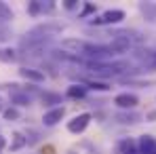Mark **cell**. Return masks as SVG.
<instances>
[{
  "instance_id": "1",
  "label": "cell",
  "mask_w": 156,
  "mask_h": 154,
  "mask_svg": "<svg viewBox=\"0 0 156 154\" xmlns=\"http://www.w3.org/2000/svg\"><path fill=\"white\" fill-rule=\"evenodd\" d=\"M133 59L139 70H156V49H135Z\"/></svg>"
},
{
  "instance_id": "2",
  "label": "cell",
  "mask_w": 156,
  "mask_h": 154,
  "mask_svg": "<svg viewBox=\"0 0 156 154\" xmlns=\"http://www.w3.org/2000/svg\"><path fill=\"white\" fill-rule=\"evenodd\" d=\"M59 47H61V51L68 53V55H74V57L84 59V51H87L89 42L82 40V38H63Z\"/></svg>"
},
{
  "instance_id": "3",
  "label": "cell",
  "mask_w": 156,
  "mask_h": 154,
  "mask_svg": "<svg viewBox=\"0 0 156 154\" xmlns=\"http://www.w3.org/2000/svg\"><path fill=\"white\" fill-rule=\"evenodd\" d=\"M122 19H125V11L122 9H110V11L101 13L99 17L89 19V23L91 26H114V23H120Z\"/></svg>"
},
{
  "instance_id": "4",
  "label": "cell",
  "mask_w": 156,
  "mask_h": 154,
  "mask_svg": "<svg viewBox=\"0 0 156 154\" xmlns=\"http://www.w3.org/2000/svg\"><path fill=\"white\" fill-rule=\"evenodd\" d=\"M2 87H6V89H11V103H15V106H32V95L23 91V89H19V84H15V82H11V84H2Z\"/></svg>"
},
{
  "instance_id": "5",
  "label": "cell",
  "mask_w": 156,
  "mask_h": 154,
  "mask_svg": "<svg viewBox=\"0 0 156 154\" xmlns=\"http://www.w3.org/2000/svg\"><path fill=\"white\" fill-rule=\"evenodd\" d=\"M91 114L89 112H82V114H78V116H74L72 120H68V131L70 133H74V135H78V133H82L84 129L89 127V123H91Z\"/></svg>"
},
{
  "instance_id": "6",
  "label": "cell",
  "mask_w": 156,
  "mask_h": 154,
  "mask_svg": "<svg viewBox=\"0 0 156 154\" xmlns=\"http://www.w3.org/2000/svg\"><path fill=\"white\" fill-rule=\"evenodd\" d=\"M114 120L120 123V125H137V123L144 120V116L135 110H120V112L114 114Z\"/></svg>"
},
{
  "instance_id": "7",
  "label": "cell",
  "mask_w": 156,
  "mask_h": 154,
  "mask_svg": "<svg viewBox=\"0 0 156 154\" xmlns=\"http://www.w3.org/2000/svg\"><path fill=\"white\" fill-rule=\"evenodd\" d=\"M63 116H66V108H63V106L53 108V110H49V112H44L42 125H44V127H55V125H59V123L63 120Z\"/></svg>"
},
{
  "instance_id": "8",
  "label": "cell",
  "mask_w": 156,
  "mask_h": 154,
  "mask_svg": "<svg viewBox=\"0 0 156 154\" xmlns=\"http://www.w3.org/2000/svg\"><path fill=\"white\" fill-rule=\"evenodd\" d=\"M114 103H116V108H120V110H133V108L139 103V97H137L135 93H118V95L114 97Z\"/></svg>"
},
{
  "instance_id": "9",
  "label": "cell",
  "mask_w": 156,
  "mask_h": 154,
  "mask_svg": "<svg viewBox=\"0 0 156 154\" xmlns=\"http://www.w3.org/2000/svg\"><path fill=\"white\" fill-rule=\"evenodd\" d=\"M34 32L42 34V36H47V38H53V36H57V34L63 32V26H61V23H51V21H47V23L36 26V27H34Z\"/></svg>"
},
{
  "instance_id": "10",
  "label": "cell",
  "mask_w": 156,
  "mask_h": 154,
  "mask_svg": "<svg viewBox=\"0 0 156 154\" xmlns=\"http://www.w3.org/2000/svg\"><path fill=\"white\" fill-rule=\"evenodd\" d=\"M139 154H156V137L152 135H141L137 141Z\"/></svg>"
},
{
  "instance_id": "11",
  "label": "cell",
  "mask_w": 156,
  "mask_h": 154,
  "mask_svg": "<svg viewBox=\"0 0 156 154\" xmlns=\"http://www.w3.org/2000/svg\"><path fill=\"white\" fill-rule=\"evenodd\" d=\"M78 84H84L87 91H110V84L105 80H97V78H80Z\"/></svg>"
},
{
  "instance_id": "12",
  "label": "cell",
  "mask_w": 156,
  "mask_h": 154,
  "mask_svg": "<svg viewBox=\"0 0 156 154\" xmlns=\"http://www.w3.org/2000/svg\"><path fill=\"white\" fill-rule=\"evenodd\" d=\"M137 9H139V13L146 21H150V23L156 21V2H139Z\"/></svg>"
},
{
  "instance_id": "13",
  "label": "cell",
  "mask_w": 156,
  "mask_h": 154,
  "mask_svg": "<svg viewBox=\"0 0 156 154\" xmlns=\"http://www.w3.org/2000/svg\"><path fill=\"white\" fill-rule=\"evenodd\" d=\"M19 76L30 80V82H42V80H44V72H40V70H36V68L23 66V68H19Z\"/></svg>"
},
{
  "instance_id": "14",
  "label": "cell",
  "mask_w": 156,
  "mask_h": 154,
  "mask_svg": "<svg viewBox=\"0 0 156 154\" xmlns=\"http://www.w3.org/2000/svg\"><path fill=\"white\" fill-rule=\"evenodd\" d=\"M116 150H118V154H139L137 141H135V139H131V137L120 139V141H118V146H116Z\"/></svg>"
},
{
  "instance_id": "15",
  "label": "cell",
  "mask_w": 156,
  "mask_h": 154,
  "mask_svg": "<svg viewBox=\"0 0 156 154\" xmlns=\"http://www.w3.org/2000/svg\"><path fill=\"white\" fill-rule=\"evenodd\" d=\"M40 102H42V106H49V108H59L57 103L63 102V97L59 95V93H53V91H44V93H40Z\"/></svg>"
},
{
  "instance_id": "16",
  "label": "cell",
  "mask_w": 156,
  "mask_h": 154,
  "mask_svg": "<svg viewBox=\"0 0 156 154\" xmlns=\"http://www.w3.org/2000/svg\"><path fill=\"white\" fill-rule=\"evenodd\" d=\"M17 59H19V53L15 51V49H11V47H2L0 49V61L2 63H13Z\"/></svg>"
},
{
  "instance_id": "17",
  "label": "cell",
  "mask_w": 156,
  "mask_h": 154,
  "mask_svg": "<svg viewBox=\"0 0 156 154\" xmlns=\"http://www.w3.org/2000/svg\"><path fill=\"white\" fill-rule=\"evenodd\" d=\"M66 95L72 97V99H84L87 97V87L84 84H72V87H68Z\"/></svg>"
},
{
  "instance_id": "18",
  "label": "cell",
  "mask_w": 156,
  "mask_h": 154,
  "mask_svg": "<svg viewBox=\"0 0 156 154\" xmlns=\"http://www.w3.org/2000/svg\"><path fill=\"white\" fill-rule=\"evenodd\" d=\"M23 146H27V139H26V133H13V144H11V152H17L21 150Z\"/></svg>"
},
{
  "instance_id": "19",
  "label": "cell",
  "mask_w": 156,
  "mask_h": 154,
  "mask_svg": "<svg viewBox=\"0 0 156 154\" xmlns=\"http://www.w3.org/2000/svg\"><path fill=\"white\" fill-rule=\"evenodd\" d=\"M13 17H15L13 9H11L6 2H0V21H11Z\"/></svg>"
},
{
  "instance_id": "20",
  "label": "cell",
  "mask_w": 156,
  "mask_h": 154,
  "mask_svg": "<svg viewBox=\"0 0 156 154\" xmlns=\"http://www.w3.org/2000/svg\"><path fill=\"white\" fill-rule=\"evenodd\" d=\"M19 116H21V114H19V110H17L15 106L2 110V118H4V120H19Z\"/></svg>"
},
{
  "instance_id": "21",
  "label": "cell",
  "mask_w": 156,
  "mask_h": 154,
  "mask_svg": "<svg viewBox=\"0 0 156 154\" xmlns=\"http://www.w3.org/2000/svg\"><path fill=\"white\" fill-rule=\"evenodd\" d=\"M122 82H125V84H135V87H139V89H148V87L154 84L152 80H139V78H122Z\"/></svg>"
},
{
  "instance_id": "22",
  "label": "cell",
  "mask_w": 156,
  "mask_h": 154,
  "mask_svg": "<svg viewBox=\"0 0 156 154\" xmlns=\"http://www.w3.org/2000/svg\"><path fill=\"white\" fill-rule=\"evenodd\" d=\"M27 13H30L32 17H38V15H40V0H32V2L27 4Z\"/></svg>"
},
{
  "instance_id": "23",
  "label": "cell",
  "mask_w": 156,
  "mask_h": 154,
  "mask_svg": "<svg viewBox=\"0 0 156 154\" xmlns=\"http://www.w3.org/2000/svg\"><path fill=\"white\" fill-rule=\"evenodd\" d=\"M53 11H55V2L53 0H47V2H40V15H51Z\"/></svg>"
},
{
  "instance_id": "24",
  "label": "cell",
  "mask_w": 156,
  "mask_h": 154,
  "mask_svg": "<svg viewBox=\"0 0 156 154\" xmlns=\"http://www.w3.org/2000/svg\"><path fill=\"white\" fill-rule=\"evenodd\" d=\"M26 139H27V146H32V144H36V141L40 139V135H38V131H27Z\"/></svg>"
},
{
  "instance_id": "25",
  "label": "cell",
  "mask_w": 156,
  "mask_h": 154,
  "mask_svg": "<svg viewBox=\"0 0 156 154\" xmlns=\"http://www.w3.org/2000/svg\"><path fill=\"white\" fill-rule=\"evenodd\" d=\"M78 4H80V2H76V0H66V2H63V9L74 11V9H78Z\"/></svg>"
},
{
  "instance_id": "26",
  "label": "cell",
  "mask_w": 156,
  "mask_h": 154,
  "mask_svg": "<svg viewBox=\"0 0 156 154\" xmlns=\"http://www.w3.org/2000/svg\"><path fill=\"white\" fill-rule=\"evenodd\" d=\"M144 118H146L148 123H156V110H150V112H148Z\"/></svg>"
},
{
  "instance_id": "27",
  "label": "cell",
  "mask_w": 156,
  "mask_h": 154,
  "mask_svg": "<svg viewBox=\"0 0 156 154\" xmlns=\"http://www.w3.org/2000/svg\"><path fill=\"white\" fill-rule=\"evenodd\" d=\"M93 11H95V6H93V4H84V11L80 13V17H87V15H89V13H93Z\"/></svg>"
},
{
  "instance_id": "28",
  "label": "cell",
  "mask_w": 156,
  "mask_h": 154,
  "mask_svg": "<svg viewBox=\"0 0 156 154\" xmlns=\"http://www.w3.org/2000/svg\"><path fill=\"white\" fill-rule=\"evenodd\" d=\"M42 154H55V148H53V146H44Z\"/></svg>"
},
{
  "instance_id": "29",
  "label": "cell",
  "mask_w": 156,
  "mask_h": 154,
  "mask_svg": "<svg viewBox=\"0 0 156 154\" xmlns=\"http://www.w3.org/2000/svg\"><path fill=\"white\" fill-rule=\"evenodd\" d=\"M4 144H6V141H4V137H2V135H0V152H2V150H4Z\"/></svg>"
},
{
  "instance_id": "30",
  "label": "cell",
  "mask_w": 156,
  "mask_h": 154,
  "mask_svg": "<svg viewBox=\"0 0 156 154\" xmlns=\"http://www.w3.org/2000/svg\"><path fill=\"white\" fill-rule=\"evenodd\" d=\"M0 112H2V102H0Z\"/></svg>"
}]
</instances>
